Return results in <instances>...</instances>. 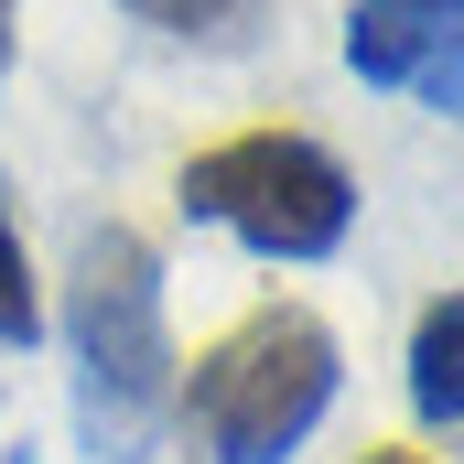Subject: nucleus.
<instances>
[{
	"mask_svg": "<svg viewBox=\"0 0 464 464\" xmlns=\"http://www.w3.org/2000/svg\"><path fill=\"white\" fill-rule=\"evenodd\" d=\"M411 411H421V432H464V292L421 303V324H411Z\"/></svg>",
	"mask_w": 464,
	"mask_h": 464,
	"instance_id": "nucleus-5",
	"label": "nucleus"
},
{
	"mask_svg": "<svg viewBox=\"0 0 464 464\" xmlns=\"http://www.w3.org/2000/svg\"><path fill=\"white\" fill-rule=\"evenodd\" d=\"M173 324H162V248L140 227H87L65 270V400L98 464H151L173 421Z\"/></svg>",
	"mask_w": 464,
	"mask_h": 464,
	"instance_id": "nucleus-1",
	"label": "nucleus"
},
{
	"mask_svg": "<svg viewBox=\"0 0 464 464\" xmlns=\"http://www.w3.org/2000/svg\"><path fill=\"white\" fill-rule=\"evenodd\" d=\"M346 389V346L314 303H259L173 378V421L206 464H292Z\"/></svg>",
	"mask_w": 464,
	"mask_h": 464,
	"instance_id": "nucleus-2",
	"label": "nucleus"
},
{
	"mask_svg": "<svg viewBox=\"0 0 464 464\" xmlns=\"http://www.w3.org/2000/svg\"><path fill=\"white\" fill-rule=\"evenodd\" d=\"M44 335V292H33V259H22V227L0 206V346H33Z\"/></svg>",
	"mask_w": 464,
	"mask_h": 464,
	"instance_id": "nucleus-7",
	"label": "nucleus"
},
{
	"mask_svg": "<svg viewBox=\"0 0 464 464\" xmlns=\"http://www.w3.org/2000/svg\"><path fill=\"white\" fill-rule=\"evenodd\" d=\"M173 206H184L195 227H227L248 259L314 270V259H335L346 227H356V173L324 140H303V130H237V140L195 151V162L173 173Z\"/></svg>",
	"mask_w": 464,
	"mask_h": 464,
	"instance_id": "nucleus-3",
	"label": "nucleus"
},
{
	"mask_svg": "<svg viewBox=\"0 0 464 464\" xmlns=\"http://www.w3.org/2000/svg\"><path fill=\"white\" fill-rule=\"evenodd\" d=\"M346 76L464 119V0H346Z\"/></svg>",
	"mask_w": 464,
	"mask_h": 464,
	"instance_id": "nucleus-4",
	"label": "nucleus"
},
{
	"mask_svg": "<svg viewBox=\"0 0 464 464\" xmlns=\"http://www.w3.org/2000/svg\"><path fill=\"white\" fill-rule=\"evenodd\" d=\"M119 11L195 54H259V33H270V0H119Z\"/></svg>",
	"mask_w": 464,
	"mask_h": 464,
	"instance_id": "nucleus-6",
	"label": "nucleus"
},
{
	"mask_svg": "<svg viewBox=\"0 0 464 464\" xmlns=\"http://www.w3.org/2000/svg\"><path fill=\"white\" fill-rule=\"evenodd\" d=\"M0 464H33V443H22V454H0Z\"/></svg>",
	"mask_w": 464,
	"mask_h": 464,
	"instance_id": "nucleus-10",
	"label": "nucleus"
},
{
	"mask_svg": "<svg viewBox=\"0 0 464 464\" xmlns=\"http://www.w3.org/2000/svg\"><path fill=\"white\" fill-rule=\"evenodd\" d=\"M356 464H432V454H400V443H378V454H356Z\"/></svg>",
	"mask_w": 464,
	"mask_h": 464,
	"instance_id": "nucleus-8",
	"label": "nucleus"
},
{
	"mask_svg": "<svg viewBox=\"0 0 464 464\" xmlns=\"http://www.w3.org/2000/svg\"><path fill=\"white\" fill-rule=\"evenodd\" d=\"M0 76H11V0H0Z\"/></svg>",
	"mask_w": 464,
	"mask_h": 464,
	"instance_id": "nucleus-9",
	"label": "nucleus"
}]
</instances>
